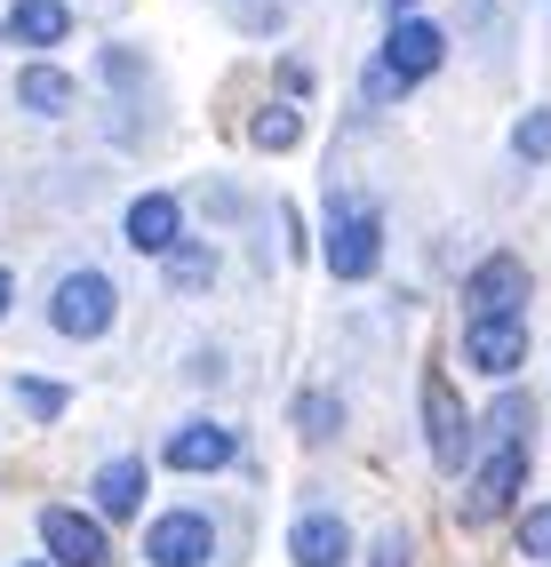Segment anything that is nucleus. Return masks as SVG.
<instances>
[{
	"mask_svg": "<svg viewBox=\"0 0 551 567\" xmlns=\"http://www.w3.org/2000/svg\"><path fill=\"white\" fill-rule=\"evenodd\" d=\"M376 256H384L376 208L336 200V208H328V272H336V280H367V272H376Z\"/></svg>",
	"mask_w": 551,
	"mask_h": 567,
	"instance_id": "nucleus-1",
	"label": "nucleus"
},
{
	"mask_svg": "<svg viewBox=\"0 0 551 567\" xmlns=\"http://www.w3.org/2000/svg\"><path fill=\"white\" fill-rule=\"evenodd\" d=\"M439 56H448V32H439L432 17H392L376 72H384L392 89H416V81H432V72H439Z\"/></svg>",
	"mask_w": 551,
	"mask_h": 567,
	"instance_id": "nucleus-2",
	"label": "nucleus"
},
{
	"mask_svg": "<svg viewBox=\"0 0 551 567\" xmlns=\"http://www.w3.org/2000/svg\"><path fill=\"white\" fill-rule=\"evenodd\" d=\"M49 320H56V336H104L113 328V280L104 272H64L56 280V296H49Z\"/></svg>",
	"mask_w": 551,
	"mask_h": 567,
	"instance_id": "nucleus-3",
	"label": "nucleus"
},
{
	"mask_svg": "<svg viewBox=\"0 0 551 567\" xmlns=\"http://www.w3.org/2000/svg\"><path fill=\"white\" fill-rule=\"evenodd\" d=\"M41 544H49L56 567H104V559H113V536H104V519L72 512V504H49V512H41Z\"/></svg>",
	"mask_w": 551,
	"mask_h": 567,
	"instance_id": "nucleus-4",
	"label": "nucleus"
},
{
	"mask_svg": "<svg viewBox=\"0 0 551 567\" xmlns=\"http://www.w3.org/2000/svg\"><path fill=\"white\" fill-rule=\"evenodd\" d=\"M464 296H471V320H520L528 264L520 256H480V264H471V280H464Z\"/></svg>",
	"mask_w": 551,
	"mask_h": 567,
	"instance_id": "nucleus-5",
	"label": "nucleus"
},
{
	"mask_svg": "<svg viewBox=\"0 0 551 567\" xmlns=\"http://www.w3.org/2000/svg\"><path fill=\"white\" fill-rule=\"evenodd\" d=\"M208 551H216L208 512H168V519H153V536H144V559L153 567H208Z\"/></svg>",
	"mask_w": 551,
	"mask_h": 567,
	"instance_id": "nucleus-6",
	"label": "nucleus"
},
{
	"mask_svg": "<svg viewBox=\"0 0 551 567\" xmlns=\"http://www.w3.org/2000/svg\"><path fill=\"white\" fill-rule=\"evenodd\" d=\"M464 400L448 392V375H424V440H432V464H464Z\"/></svg>",
	"mask_w": 551,
	"mask_h": 567,
	"instance_id": "nucleus-7",
	"label": "nucleus"
},
{
	"mask_svg": "<svg viewBox=\"0 0 551 567\" xmlns=\"http://www.w3.org/2000/svg\"><path fill=\"white\" fill-rule=\"evenodd\" d=\"M520 480H528V447L520 440H503L496 456L480 464V480H471V519H496V512H511V496H520Z\"/></svg>",
	"mask_w": 551,
	"mask_h": 567,
	"instance_id": "nucleus-8",
	"label": "nucleus"
},
{
	"mask_svg": "<svg viewBox=\"0 0 551 567\" xmlns=\"http://www.w3.org/2000/svg\"><path fill=\"white\" fill-rule=\"evenodd\" d=\"M464 360L480 368V375H520L528 328H520V320H471V328H464Z\"/></svg>",
	"mask_w": 551,
	"mask_h": 567,
	"instance_id": "nucleus-9",
	"label": "nucleus"
},
{
	"mask_svg": "<svg viewBox=\"0 0 551 567\" xmlns=\"http://www.w3.org/2000/svg\"><path fill=\"white\" fill-rule=\"evenodd\" d=\"M176 240H184V208H176V193H144V200L128 208V248L168 256Z\"/></svg>",
	"mask_w": 551,
	"mask_h": 567,
	"instance_id": "nucleus-10",
	"label": "nucleus"
},
{
	"mask_svg": "<svg viewBox=\"0 0 551 567\" xmlns=\"http://www.w3.org/2000/svg\"><path fill=\"white\" fill-rule=\"evenodd\" d=\"M232 447H240V440H232L225 424H176L160 456H168L176 472H216V464H232Z\"/></svg>",
	"mask_w": 551,
	"mask_h": 567,
	"instance_id": "nucleus-11",
	"label": "nucleus"
},
{
	"mask_svg": "<svg viewBox=\"0 0 551 567\" xmlns=\"http://www.w3.org/2000/svg\"><path fill=\"white\" fill-rule=\"evenodd\" d=\"M288 551H297V567H344L352 527H344L336 512H304V519H297V536H288Z\"/></svg>",
	"mask_w": 551,
	"mask_h": 567,
	"instance_id": "nucleus-12",
	"label": "nucleus"
},
{
	"mask_svg": "<svg viewBox=\"0 0 551 567\" xmlns=\"http://www.w3.org/2000/svg\"><path fill=\"white\" fill-rule=\"evenodd\" d=\"M136 504H144V464L136 456H113L96 472V512L104 519H136Z\"/></svg>",
	"mask_w": 551,
	"mask_h": 567,
	"instance_id": "nucleus-13",
	"label": "nucleus"
},
{
	"mask_svg": "<svg viewBox=\"0 0 551 567\" xmlns=\"http://www.w3.org/2000/svg\"><path fill=\"white\" fill-rule=\"evenodd\" d=\"M9 32H17L24 49H56L64 32H72V9H64V0H17V9H9Z\"/></svg>",
	"mask_w": 551,
	"mask_h": 567,
	"instance_id": "nucleus-14",
	"label": "nucleus"
},
{
	"mask_svg": "<svg viewBox=\"0 0 551 567\" xmlns=\"http://www.w3.org/2000/svg\"><path fill=\"white\" fill-rule=\"evenodd\" d=\"M160 264H168V296H208V288H216V256H208L200 240H176Z\"/></svg>",
	"mask_w": 551,
	"mask_h": 567,
	"instance_id": "nucleus-15",
	"label": "nucleus"
},
{
	"mask_svg": "<svg viewBox=\"0 0 551 567\" xmlns=\"http://www.w3.org/2000/svg\"><path fill=\"white\" fill-rule=\"evenodd\" d=\"M17 104H24V112H49V121H56V112L72 104V81H64L56 64H24V81H17Z\"/></svg>",
	"mask_w": 551,
	"mask_h": 567,
	"instance_id": "nucleus-16",
	"label": "nucleus"
},
{
	"mask_svg": "<svg viewBox=\"0 0 551 567\" xmlns=\"http://www.w3.org/2000/svg\"><path fill=\"white\" fill-rule=\"evenodd\" d=\"M336 392H297V432L304 440H336Z\"/></svg>",
	"mask_w": 551,
	"mask_h": 567,
	"instance_id": "nucleus-17",
	"label": "nucleus"
},
{
	"mask_svg": "<svg viewBox=\"0 0 551 567\" xmlns=\"http://www.w3.org/2000/svg\"><path fill=\"white\" fill-rule=\"evenodd\" d=\"M511 153H520V161H551V104L528 112V121L511 128Z\"/></svg>",
	"mask_w": 551,
	"mask_h": 567,
	"instance_id": "nucleus-18",
	"label": "nucleus"
},
{
	"mask_svg": "<svg viewBox=\"0 0 551 567\" xmlns=\"http://www.w3.org/2000/svg\"><path fill=\"white\" fill-rule=\"evenodd\" d=\"M297 104H272V112H256V144H264V153H280V144H297Z\"/></svg>",
	"mask_w": 551,
	"mask_h": 567,
	"instance_id": "nucleus-19",
	"label": "nucleus"
},
{
	"mask_svg": "<svg viewBox=\"0 0 551 567\" xmlns=\"http://www.w3.org/2000/svg\"><path fill=\"white\" fill-rule=\"evenodd\" d=\"M17 400H24V415H41V424H49V415H64V384H41V375H24Z\"/></svg>",
	"mask_w": 551,
	"mask_h": 567,
	"instance_id": "nucleus-20",
	"label": "nucleus"
},
{
	"mask_svg": "<svg viewBox=\"0 0 551 567\" xmlns=\"http://www.w3.org/2000/svg\"><path fill=\"white\" fill-rule=\"evenodd\" d=\"M520 551H528V559H551V504H536V512L520 519Z\"/></svg>",
	"mask_w": 551,
	"mask_h": 567,
	"instance_id": "nucleus-21",
	"label": "nucleus"
},
{
	"mask_svg": "<svg viewBox=\"0 0 551 567\" xmlns=\"http://www.w3.org/2000/svg\"><path fill=\"white\" fill-rule=\"evenodd\" d=\"M280 89H288V96H312V64L288 56V64H280Z\"/></svg>",
	"mask_w": 551,
	"mask_h": 567,
	"instance_id": "nucleus-22",
	"label": "nucleus"
},
{
	"mask_svg": "<svg viewBox=\"0 0 551 567\" xmlns=\"http://www.w3.org/2000/svg\"><path fill=\"white\" fill-rule=\"evenodd\" d=\"M408 551H416L408 536H384V544H376V567H408Z\"/></svg>",
	"mask_w": 551,
	"mask_h": 567,
	"instance_id": "nucleus-23",
	"label": "nucleus"
},
{
	"mask_svg": "<svg viewBox=\"0 0 551 567\" xmlns=\"http://www.w3.org/2000/svg\"><path fill=\"white\" fill-rule=\"evenodd\" d=\"M9 296H17V288H9V272H0V312H9Z\"/></svg>",
	"mask_w": 551,
	"mask_h": 567,
	"instance_id": "nucleus-24",
	"label": "nucleus"
},
{
	"mask_svg": "<svg viewBox=\"0 0 551 567\" xmlns=\"http://www.w3.org/2000/svg\"><path fill=\"white\" fill-rule=\"evenodd\" d=\"M392 9H399V17H408V9H416V0H392Z\"/></svg>",
	"mask_w": 551,
	"mask_h": 567,
	"instance_id": "nucleus-25",
	"label": "nucleus"
},
{
	"mask_svg": "<svg viewBox=\"0 0 551 567\" xmlns=\"http://www.w3.org/2000/svg\"><path fill=\"white\" fill-rule=\"evenodd\" d=\"M24 567H49V559H24Z\"/></svg>",
	"mask_w": 551,
	"mask_h": 567,
	"instance_id": "nucleus-26",
	"label": "nucleus"
}]
</instances>
